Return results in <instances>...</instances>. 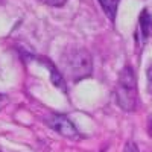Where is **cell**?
Listing matches in <instances>:
<instances>
[{"mask_svg": "<svg viewBox=\"0 0 152 152\" xmlns=\"http://www.w3.org/2000/svg\"><path fill=\"white\" fill-rule=\"evenodd\" d=\"M117 104L123 111H134L137 105V81L134 70L126 66L120 70L116 87Z\"/></svg>", "mask_w": 152, "mask_h": 152, "instance_id": "cell-1", "label": "cell"}, {"mask_svg": "<svg viewBox=\"0 0 152 152\" xmlns=\"http://www.w3.org/2000/svg\"><path fill=\"white\" fill-rule=\"evenodd\" d=\"M66 72L73 81L85 79L93 72V61L91 55L85 49H72L67 50V53L62 58Z\"/></svg>", "mask_w": 152, "mask_h": 152, "instance_id": "cell-2", "label": "cell"}, {"mask_svg": "<svg viewBox=\"0 0 152 152\" xmlns=\"http://www.w3.org/2000/svg\"><path fill=\"white\" fill-rule=\"evenodd\" d=\"M47 123L50 125V128L53 131H56L58 134L64 135V137L75 138L78 135V131H76V126L73 125V122L67 119L66 116H62V114H53Z\"/></svg>", "mask_w": 152, "mask_h": 152, "instance_id": "cell-3", "label": "cell"}, {"mask_svg": "<svg viewBox=\"0 0 152 152\" xmlns=\"http://www.w3.org/2000/svg\"><path fill=\"white\" fill-rule=\"evenodd\" d=\"M140 32H142V40L146 41L151 32H152V17L149 14L148 9L142 11V15H140Z\"/></svg>", "mask_w": 152, "mask_h": 152, "instance_id": "cell-4", "label": "cell"}, {"mask_svg": "<svg viewBox=\"0 0 152 152\" xmlns=\"http://www.w3.org/2000/svg\"><path fill=\"white\" fill-rule=\"evenodd\" d=\"M100 6L105 11V14L110 17L111 21H114L116 18V12H117V6H119V0H99Z\"/></svg>", "mask_w": 152, "mask_h": 152, "instance_id": "cell-5", "label": "cell"}, {"mask_svg": "<svg viewBox=\"0 0 152 152\" xmlns=\"http://www.w3.org/2000/svg\"><path fill=\"white\" fill-rule=\"evenodd\" d=\"M146 78H148V91L152 96V64L148 67L146 70Z\"/></svg>", "mask_w": 152, "mask_h": 152, "instance_id": "cell-6", "label": "cell"}, {"mask_svg": "<svg viewBox=\"0 0 152 152\" xmlns=\"http://www.w3.org/2000/svg\"><path fill=\"white\" fill-rule=\"evenodd\" d=\"M123 152H138V148L134 142H128L126 146H125V149H123Z\"/></svg>", "mask_w": 152, "mask_h": 152, "instance_id": "cell-7", "label": "cell"}, {"mask_svg": "<svg viewBox=\"0 0 152 152\" xmlns=\"http://www.w3.org/2000/svg\"><path fill=\"white\" fill-rule=\"evenodd\" d=\"M44 3H49V5H53V6H61L66 3V0H43Z\"/></svg>", "mask_w": 152, "mask_h": 152, "instance_id": "cell-8", "label": "cell"}]
</instances>
